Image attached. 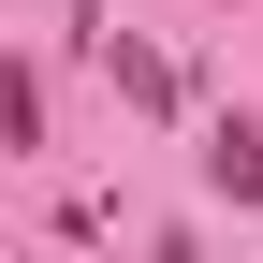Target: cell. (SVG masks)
Listing matches in <instances>:
<instances>
[{
	"label": "cell",
	"mask_w": 263,
	"mask_h": 263,
	"mask_svg": "<svg viewBox=\"0 0 263 263\" xmlns=\"http://www.w3.org/2000/svg\"><path fill=\"white\" fill-rule=\"evenodd\" d=\"M205 176L234 190V205H263V132H249V117H219V132H205Z\"/></svg>",
	"instance_id": "obj_1"
},
{
	"label": "cell",
	"mask_w": 263,
	"mask_h": 263,
	"mask_svg": "<svg viewBox=\"0 0 263 263\" xmlns=\"http://www.w3.org/2000/svg\"><path fill=\"white\" fill-rule=\"evenodd\" d=\"M103 59H117V88H132V103H176V73H161V59L132 44V29H103Z\"/></svg>",
	"instance_id": "obj_2"
},
{
	"label": "cell",
	"mask_w": 263,
	"mask_h": 263,
	"mask_svg": "<svg viewBox=\"0 0 263 263\" xmlns=\"http://www.w3.org/2000/svg\"><path fill=\"white\" fill-rule=\"evenodd\" d=\"M146 263H205V249H190V234H161V249H146Z\"/></svg>",
	"instance_id": "obj_3"
}]
</instances>
